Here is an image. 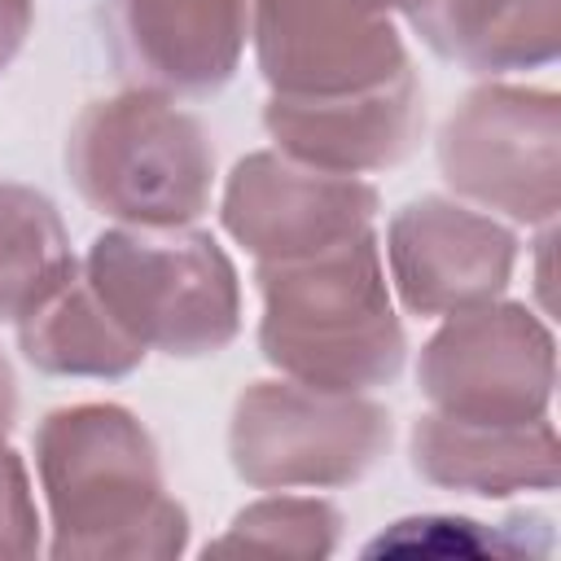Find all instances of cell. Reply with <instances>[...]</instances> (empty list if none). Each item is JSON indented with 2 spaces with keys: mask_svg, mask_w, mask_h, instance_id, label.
Wrapping results in <instances>:
<instances>
[{
  "mask_svg": "<svg viewBox=\"0 0 561 561\" xmlns=\"http://www.w3.org/2000/svg\"><path fill=\"white\" fill-rule=\"evenodd\" d=\"M35 469L57 561H175L188 548L158 443L123 403L53 408L35 430Z\"/></svg>",
  "mask_w": 561,
  "mask_h": 561,
  "instance_id": "obj_1",
  "label": "cell"
},
{
  "mask_svg": "<svg viewBox=\"0 0 561 561\" xmlns=\"http://www.w3.org/2000/svg\"><path fill=\"white\" fill-rule=\"evenodd\" d=\"M254 280L263 298L259 351L276 373L359 394L399 377L408 337L386 289L373 228L302 259L259 263Z\"/></svg>",
  "mask_w": 561,
  "mask_h": 561,
  "instance_id": "obj_2",
  "label": "cell"
},
{
  "mask_svg": "<svg viewBox=\"0 0 561 561\" xmlns=\"http://www.w3.org/2000/svg\"><path fill=\"white\" fill-rule=\"evenodd\" d=\"M66 171L96 215L131 228H180L210 206L215 149L202 118L175 96L127 88L79 110Z\"/></svg>",
  "mask_w": 561,
  "mask_h": 561,
  "instance_id": "obj_3",
  "label": "cell"
},
{
  "mask_svg": "<svg viewBox=\"0 0 561 561\" xmlns=\"http://www.w3.org/2000/svg\"><path fill=\"white\" fill-rule=\"evenodd\" d=\"M83 280L145 351L197 359L241 333V280L210 232L105 228L83 259Z\"/></svg>",
  "mask_w": 561,
  "mask_h": 561,
  "instance_id": "obj_4",
  "label": "cell"
},
{
  "mask_svg": "<svg viewBox=\"0 0 561 561\" xmlns=\"http://www.w3.org/2000/svg\"><path fill=\"white\" fill-rule=\"evenodd\" d=\"M390 412L359 390L250 381L228 421V460L245 486H351L390 447Z\"/></svg>",
  "mask_w": 561,
  "mask_h": 561,
  "instance_id": "obj_5",
  "label": "cell"
},
{
  "mask_svg": "<svg viewBox=\"0 0 561 561\" xmlns=\"http://www.w3.org/2000/svg\"><path fill=\"white\" fill-rule=\"evenodd\" d=\"M438 167L465 202L548 228L561 210V96L522 83L465 92L443 123Z\"/></svg>",
  "mask_w": 561,
  "mask_h": 561,
  "instance_id": "obj_6",
  "label": "cell"
},
{
  "mask_svg": "<svg viewBox=\"0 0 561 561\" xmlns=\"http://www.w3.org/2000/svg\"><path fill=\"white\" fill-rule=\"evenodd\" d=\"M416 386L430 412L460 421H535L548 416L557 386L552 329L526 302H482L451 311L421 346Z\"/></svg>",
  "mask_w": 561,
  "mask_h": 561,
  "instance_id": "obj_7",
  "label": "cell"
},
{
  "mask_svg": "<svg viewBox=\"0 0 561 561\" xmlns=\"http://www.w3.org/2000/svg\"><path fill=\"white\" fill-rule=\"evenodd\" d=\"M259 75L285 96H329L408 70L390 0H250Z\"/></svg>",
  "mask_w": 561,
  "mask_h": 561,
  "instance_id": "obj_8",
  "label": "cell"
},
{
  "mask_svg": "<svg viewBox=\"0 0 561 561\" xmlns=\"http://www.w3.org/2000/svg\"><path fill=\"white\" fill-rule=\"evenodd\" d=\"M377 188L359 175L307 167L280 149L245 153L219 202V219L259 263L302 259L373 228Z\"/></svg>",
  "mask_w": 561,
  "mask_h": 561,
  "instance_id": "obj_9",
  "label": "cell"
},
{
  "mask_svg": "<svg viewBox=\"0 0 561 561\" xmlns=\"http://www.w3.org/2000/svg\"><path fill=\"white\" fill-rule=\"evenodd\" d=\"M390 280L412 316H451L500 298L513 280L517 237L451 197H416L386 228Z\"/></svg>",
  "mask_w": 561,
  "mask_h": 561,
  "instance_id": "obj_10",
  "label": "cell"
},
{
  "mask_svg": "<svg viewBox=\"0 0 561 561\" xmlns=\"http://www.w3.org/2000/svg\"><path fill=\"white\" fill-rule=\"evenodd\" d=\"M105 48L131 88L219 92L250 39V0H105Z\"/></svg>",
  "mask_w": 561,
  "mask_h": 561,
  "instance_id": "obj_11",
  "label": "cell"
},
{
  "mask_svg": "<svg viewBox=\"0 0 561 561\" xmlns=\"http://www.w3.org/2000/svg\"><path fill=\"white\" fill-rule=\"evenodd\" d=\"M263 127L280 153L337 171L364 175L399 167L425 127L421 83L416 70H399L386 83L359 92H329V96H285L272 92L263 105Z\"/></svg>",
  "mask_w": 561,
  "mask_h": 561,
  "instance_id": "obj_12",
  "label": "cell"
},
{
  "mask_svg": "<svg viewBox=\"0 0 561 561\" xmlns=\"http://www.w3.org/2000/svg\"><path fill=\"white\" fill-rule=\"evenodd\" d=\"M412 469L443 491L504 500L517 491H557L561 443L548 416L460 421L425 412L412 425Z\"/></svg>",
  "mask_w": 561,
  "mask_h": 561,
  "instance_id": "obj_13",
  "label": "cell"
},
{
  "mask_svg": "<svg viewBox=\"0 0 561 561\" xmlns=\"http://www.w3.org/2000/svg\"><path fill=\"white\" fill-rule=\"evenodd\" d=\"M390 9L473 75L552 66L561 53V0H390Z\"/></svg>",
  "mask_w": 561,
  "mask_h": 561,
  "instance_id": "obj_14",
  "label": "cell"
},
{
  "mask_svg": "<svg viewBox=\"0 0 561 561\" xmlns=\"http://www.w3.org/2000/svg\"><path fill=\"white\" fill-rule=\"evenodd\" d=\"M18 346L26 364L48 377H92V381L131 377L149 355L127 329L114 324V316L83 280V272H75L44 307L18 320Z\"/></svg>",
  "mask_w": 561,
  "mask_h": 561,
  "instance_id": "obj_15",
  "label": "cell"
},
{
  "mask_svg": "<svg viewBox=\"0 0 561 561\" xmlns=\"http://www.w3.org/2000/svg\"><path fill=\"white\" fill-rule=\"evenodd\" d=\"M79 272L57 206L26 184H0V320L44 307Z\"/></svg>",
  "mask_w": 561,
  "mask_h": 561,
  "instance_id": "obj_16",
  "label": "cell"
},
{
  "mask_svg": "<svg viewBox=\"0 0 561 561\" xmlns=\"http://www.w3.org/2000/svg\"><path fill=\"white\" fill-rule=\"evenodd\" d=\"M342 539V513L316 495H267L245 504L232 526L206 543V557H294V561H324Z\"/></svg>",
  "mask_w": 561,
  "mask_h": 561,
  "instance_id": "obj_17",
  "label": "cell"
},
{
  "mask_svg": "<svg viewBox=\"0 0 561 561\" xmlns=\"http://www.w3.org/2000/svg\"><path fill=\"white\" fill-rule=\"evenodd\" d=\"M39 552V513L31 495V478L18 451L0 447V557H35Z\"/></svg>",
  "mask_w": 561,
  "mask_h": 561,
  "instance_id": "obj_18",
  "label": "cell"
},
{
  "mask_svg": "<svg viewBox=\"0 0 561 561\" xmlns=\"http://www.w3.org/2000/svg\"><path fill=\"white\" fill-rule=\"evenodd\" d=\"M31 26H35V4L31 0H0V75L22 53Z\"/></svg>",
  "mask_w": 561,
  "mask_h": 561,
  "instance_id": "obj_19",
  "label": "cell"
},
{
  "mask_svg": "<svg viewBox=\"0 0 561 561\" xmlns=\"http://www.w3.org/2000/svg\"><path fill=\"white\" fill-rule=\"evenodd\" d=\"M13 421H18V377H13V368H9V359L0 351V447L13 434Z\"/></svg>",
  "mask_w": 561,
  "mask_h": 561,
  "instance_id": "obj_20",
  "label": "cell"
}]
</instances>
